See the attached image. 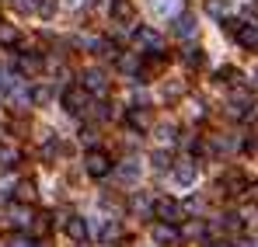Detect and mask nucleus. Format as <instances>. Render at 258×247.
Here are the masks:
<instances>
[{
  "label": "nucleus",
  "mask_w": 258,
  "mask_h": 247,
  "mask_svg": "<svg viewBox=\"0 0 258 247\" xmlns=\"http://www.w3.org/2000/svg\"><path fill=\"white\" fill-rule=\"evenodd\" d=\"M87 101H91V94L84 91V84H77V87H67V91H63V108H67V112H74V115H81V112H84Z\"/></svg>",
  "instance_id": "nucleus-1"
},
{
  "label": "nucleus",
  "mask_w": 258,
  "mask_h": 247,
  "mask_svg": "<svg viewBox=\"0 0 258 247\" xmlns=\"http://www.w3.org/2000/svg\"><path fill=\"white\" fill-rule=\"evenodd\" d=\"M84 171L91 174V178H105V174L112 171V157L101 153V150H91V153L84 157Z\"/></svg>",
  "instance_id": "nucleus-2"
},
{
  "label": "nucleus",
  "mask_w": 258,
  "mask_h": 247,
  "mask_svg": "<svg viewBox=\"0 0 258 247\" xmlns=\"http://www.w3.org/2000/svg\"><path fill=\"white\" fill-rule=\"evenodd\" d=\"M7 219L21 230V233H28V226L35 223V216H32V209L25 206V202H14V206H7Z\"/></svg>",
  "instance_id": "nucleus-3"
},
{
  "label": "nucleus",
  "mask_w": 258,
  "mask_h": 247,
  "mask_svg": "<svg viewBox=\"0 0 258 247\" xmlns=\"http://www.w3.org/2000/svg\"><path fill=\"white\" fill-rule=\"evenodd\" d=\"M154 216H157L161 223H178V219H181V206H178L174 199H157V202H154Z\"/></svg>",
  "instance_id": "nucleus-4"
},
{
  "label": "nucleus",
  "mask_w": 258,
  "mask_h": 247,
  "mask_svg": "<svg viewBox=\"0 0 258 247\" xmlns=\"http://www.w3.org/2000/svg\"><path fill=\"white\" fill-rule=\"evenodd\" d=\"M81 80H84L87 94H105V91H108V80H105V73H101V70H84V77H81Z\"/></svg>",
  "instance_id": "nucleus-5"
},
{
  "label": "nucleus",
  "mask_w": 258,
  "mask_h": 247,
  "mask_svg": "<svg viewBox=\"0 0 258 247\" xmlns=\"http://www.w3.org/2000/svg\"><path fill=\"white\" fill-rule=\"evenodd\" d=\"M63 226H67V233H70L74 240H87V233H91V223L81 219V216H67Z\"/></svg>",
  "instance_id": "nucleus-6"
},
{
  "label": "nucleus",
  "mask_w": 258,
  "mask_h": 247,
  "mask_svg": "<svg viewBox=\"0 0 258 247\" xmlns=\"http://www.w3.org/2000/svg\"><path fill=\"white\" fill-rule=\"evenodd\" d=\"M196 174H199V171H196L192 160H178L174 171H171V178L178 181V185H192V181H196Z\"/></svg>",
  "instance_id": "nucleus-7"
},
{
  "label": "nucleus",
  "mask_w": 258,
  "mask_h": 247,
  "mask_svg": "<svg viewBox=\"0 0 258 247\" xmlns=\"http://www.w3.org/2000/svg\"><path fill=\"white\" fill-rule=\"evenodd\" d=\"M136 42H140L143 49H150V52H161V49H164V42H161V35H157L154 28H140V32H136Z\"/></svg>",
  "instance_id": "nucleus-8"
},
{
  "label": "nucleus",
  "mask_w": 258,
  "mask_h": 247,
  "mask_svg": "<svg viewBox=\"0 0 258 247\" xmlns=\"http://www.w3.org/2000/svg\"><path fill=\"white\" fill-rule=\"evenodd\" d=\"M154 240H157V244H178L181 233L174 230L171 223H157V226H154Z\"/></svg>",
  "instance_id": "nucleus-9"
},
{
  "label": "nucleus",
  "mask_w": 258,
  "mask_h": 247,
  "mask_svg": "<svg viewBox=\"0 0 258 247\" xmlns=\"http://www.w3.org/2000/svg\"><path fill=\"white\" fill-rule=\"evenodd\" d=\"M237 42H241V45H248V49H258V21L241 25V28H237Z\"/></svg>",
  "instance_id": "nucleus-10"
},
{
  "label": "nucleus",
  "mask_w": 258,
  "mask_h": 247,
  "mask_svg": "<svg viewBox=\"0 0 258 247\" xmlns=\"http://www.w3.org/2000/svg\"><path fill=\"white\" fill-rule=\"evenodd\" d=\"M174 35H178V39H192V35H196V21H192L188 14H178V18H174Z\"/></svg>",
  "instance_id": "nucleus-11"
},
{
  "label": "nucleus",
  "mask_w": 258,
  "mask_h": 247,
  "mask_svg": "<svg viewBox=\"0 0 258 247\" xmlns=\"http://www.w3.org/2000/svg\"><path fill=\"white\" fill-rule=\"evenodd\" d=\"M112 18L115 21H129L133 18V4L129 0H112Z\"/></svg>",
  "instance_id": "nucleus-12"
},
{
  "label": "nucleus",
  "mask_w": 258,
  "mask_h": 247,
  "mask_svg": "<svg viewBox=\"0 0 258 247\" xmlns=\"http://www.w3.org/2000/svg\"><path fill=\"white\" fill-rule=\"evenodd\" d=\"M18 157H21V153H18L14 146H4V143H0V167H4V171L18 164Z\"/></svg>",
  "instance_id": "nucleus-13"
},
{
  "label": "nucleus",
  "mask_w": 258,
  "mask_h": 247,
  "mask_svg": "<svg viewBox=\"0 0 258 247\" xmlns=\"http://www.w3.org/2000/svg\"><path fill=\"white\" fill-rule=\"evenodd\" d=\"M178 4H181V0H150L154 14H161V18H164V14H174V11H178Z\"/></svg>",
  "instance_id": "nucleus-14"
},
{
  "label": "nucleus",
  "mask_w": 258,
  "mask_h": 247,
  "mask_svg": "<svg viewBox=\"0 0 258 247\" xmlns=\"http://www.w3.org/2000/svg\"><path fill=\"white\" fill-rule=\"evenodd\" d=\"M119 178H122V181H136V178H140V164H136V160H122Z\"/></svg>",
  "instance_id": "nucleus-15"
},
{
  "label": "nucleus",
  "mask_w": 258,
  "mask_h": 247,
  "mask_svg": "<svg viewBox=\"0 0 258 247\" xmlns=\"http://www.w3.org/2000/svg\"><path fill=\"white\" fill-rule=\"evenodd\" d=\"M0 45H18V28L0 25Z\"/></svg>",
  "instance_id": "nucleus-16"
},
{
  "label": "nucleus",
  "mask_w": 258,
  "mask_h": 247,
  "mask_svg": "<svg viewBox=\"0 0 258 247\" xmlns=\"http://www.w3.org/2000/svg\"><path fill=\"white\" fill-rule=\"evenodd\" d=\"M7 247H39V244H35V240H32L28 233H21V230H18V233H14V237L7 240Z\"/></svg>",
  "instance_id": "nucleus-17"
},
{
  "label": "nucleus",
  "mask_w": 258,
  "mask_h": 247,
  "mask_svg": "<svg viewBox=\"0 0 258 247\" xmlns=\"http://www.w3.org/2000/svg\"><path fill=\"white\" fill-rule=\"evenodd\" d=\"M119 70L136 73V70H140V56H119Z\"/></svg>",
  "instance_id": "nucleus-18"
},
{
  "label": "nucleus",
  "mask_w": 258,
  "mask_h": 247,
  "mask_svg": "<svg viewBox=\"0 0 258 247\" xmlns=\"http://www.w3.org/2000/svg\"><path fill=\"white\" fill-rule=\"evenodd\" d=\"M11 7L21 14H32V11H39V0H11Z\"/></svg>",
  "instance_id": "nucleus-19"
},
{
  "label": "nucleus",
  "mask_w": 258,
  "mask_h": 247,
  "mask_svg": "<svg viewBox=\"0 0 258 247\" xmlns=\"http://www.w3.org/2000/svg\"><path fill=\"white\" fill-rule=\"evenodd\" d=\"M147 122H150L147 112H129V125H133V129H147Z\"/></svg>",
  "instance_id": "nucleus-20"
},
{
  "label": "nucleus",
  "mask_w": 258,
  "mask_h": 247,
  "mask_svg": "<svg viewBox=\"0 0 258 247\" xmlns=\"http://www.w3.org/2000/svg\"><path fill=\"white\" fill-rule=\"evenodd\" d=\"M32 195H35V185H32V181H21V185H18V199H21V202H28Z\"/></svg>",
  "instance_id": "nucleus-21"
},
{
  "label": "nucleus",
  "mask_w": 258,
  "mask_h": 247,
  "mask_svg": "<svg viewBox=\"0 0 258 247\" xmlns=\"http://www.w3.org/2000/svg\"><path fill=\"white\" fill-rule=\"evenodd\" d=\"M49 101V87H32V105H45Z\"/></svg>",
  "instance_id": "nucleus-22"
},
{
  "label": "nucleus",
  "mask_w": 258,
  "mask_h": 247,
  "mask_svg": "<svg viewBox=\"0 0 258 247\" xmlns=\"http://www.w3.org/2000/svg\"><path fill=\"white\" fill-rule=\"evenodd\" d=\"M206 7H210V14H213V18H223V14H227V0H210Z\"/></svg>",
  "instance_id": "nucleus-23"
},
{
  "label": "nucleus",
  "mask_w": 258,
  "mask_h": 247,
  "mask_svg": "<svg viewBox=\"0 0 258 247\" xmlns=\"http://www.w3.org/2000/svg\"><path fill=\"white\" fill-rule=\"evenodd\" d=\"M185 63H188V66H199V63H203V52L188 45V49H185Z\"/></svg>",
  "instance_id": "nucleus-24"
},
{
  "label": "nucleus",
  "mask_w": 258,
  "mask_h": 247,
  "mask_svg": "<svg viewBox=\"0 0 258 247\" xmlns=\"http://www.w3.org/2000/svg\"><path fill=\"white\" fill-rule=\"evenodd\" d=\"M39 14L42 18H52L56 14V0H39Z\"/></svg>",
  "instance_id": "nucleus-25"
},
{
  "label": "nucleus",
  "mask_w": 258,
  "mask_h": 247,
  "mask_svg": "<svg viewBox=\"0 0 258 247\" xmlns=\"http://www.w3.org/2000/svg\"><path fill=\"white\" fill-rule=\"evenodd\" d=\"M133 209H136V212H154V202H147L143 195H136V199H133Z\"/></svg>",
  "instance_id": "nucleus-26"
},
{
  "label": "nucleus",
  "mask_w": 258,
  "mask_h": 247,
  "mask_svg": "<svg viewBox=\"0 0 258 247\" xmlns=\"http://www.w3.org/2000/svg\"><path fill=\"white\" fill-rule=\"evenodd\" d=\"M32 230H35V233H45V230H49V216H35V223H32Z\"/></svg>",
  "instance_id": "nucleus-27"
},
{
  "label": "nucleus",
  "mask_w": 258,
  "mask_h": 247,
  "mask_svg": "<svg viewBox=\"0 0 258 247\" xmlns=\"http://www.w3.org/2000/svg\"><path fill=\"white\" fill-rule=\"evenodd\" d=\"M39 56H21V70H39Z\"/></svg>",
  "instance_id": "nucleus-28"
},
{
  "label": "nucleus",
  "mask_w": 258,
  "mask_h": 247,
  "mask_svg": "<svg viewBox=\"0 0 258 247\" xmlns=\"http://www.w3.org/2000/svg\"><path fill=\"white\" fill-rule=\"evenodd\" d=\"M154 167L164 171V167H168V157H164V153H154Z\"/></svg>",
  "instance_id": "nucleus-29"
},
{
  "label": "nucleus",
  "mask_w": 258,
  "mask_h": 247,
  "mask_svg": "<svg viewBox=\"0 0 258 247\" xmlns=\"http://www.w3.org/2000/svg\"><path fill=\"white\" fill-rule=\"evenodd\" d=\"M161 139H164V143H171V139H174V129H171V125H164V129H161Z\"/></svg>",
  "instance_id": "nucleus-30"
},
{
  "label": "nucleus",
  "mask_w": 258,
  "mask_h": 247,
  "mask_svg": "<svg viewBox=\"0 0 258 247\" xmlns=\"http://www.w3.org/2000/svg\"><path fill=\"white\" fill-rule=\"evenodd\" d=\"M67 4H70V7H81V4H84V0H67Z\"/></svg>",
  "instance_id": "nucleus-31"
},
{
  "label": "nucleus",
  "mask_w": 258,
  "mask_h": 247,
  "mask_svg": "<svg viewBox=\"0 0 258 247\" xmlns=\"http://www.w3.org/2000/svg\"><path fill=\"white\" fill-rule=\"evenodd\" d=\"M255 11H258V4H255Z\"/></svg>",
  "instance_id": "nucleus-32"
},
{
  "label": "nucleus",
  "mask_w": 258,
  "mask_h": 247,
  "mask_svg": "<svg viewBox=\"0 0 258 247\" xmlns=\"http://www.w3.org/2000/svg\"><path fill=\"white\" fill-rule=\"evenodd\" d=\"M0 136H4V132H0Z\"/></svg>",
  "instance_id": "nucleus-33"
}]
</instances>
